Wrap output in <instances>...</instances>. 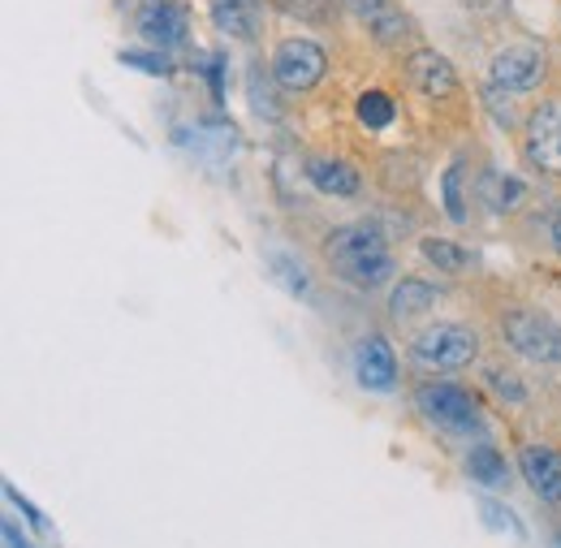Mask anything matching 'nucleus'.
Instances as JSON below:
<instances>
[{
    "label": "nucleus",
    "mask_w": 561,
    "mask_h": 548,
    "mask_svg": "<svg viewBox=\"0 0 561 548\" xmlns=\"http://www.w3.org/2000/svg\"><path fill=\"white\" fill-rule=\"evenodd\" d=\"M329 264L346 276L358 289H380L393 276V255H389V238L380 233V225H346L329 233Z\"/></svg>",
    "instance_id": "f257e3e1"
},
{
    "label": "nucleus",
    "mask_w": 561,
    "mask_h": 548,
    "mask_svg": "<svg viewBox=\"0 0 561 548\" xmlns=\"http://www.w3.org/2000/svg\"><path fill=\"white\" fill-rule=\"evenodd\" d=\"M411 350H415V358H420L423 367L458 372V367L476 363L480 338H476L471 329H462V324H432V329H423L420 338H415Z\"/></svg>",
    "instance_id": "f03ea898"
},
{
    "label": "nucleus",
    "mask_w": 561,
    "mask_h": 548,
    "mask_svg": "<svg viewBox=\"0 0 561 548\" xmlns=\"http://www.w3.org/2000/svg\"><path fill=\"white\" fill-rule=\"evenodd\" d=\"M501 333L531 363H561V329L540 311H505Z\"/></svg>",
    "instance_id": "7ed1b4c3"
},
{
    "label": "nucleus",
    "mask_w": 561,
    "mask_h": 548,
    "mask_svg": "<svg viewBox=\"0 0 561 548\" xmlns=\"http://www.w3.org/2000/svg\"><path fill=\"white\" fill-rule=\"evenodd\" d=\"M415 402L436 427H449V432H480V423H484L476 398L467 389H458V385H436L432 380L415 393Z\"/></svg>",
    "instance_id": "20e7f679"
},
{
    "label": "nucleus",
    "mask_w": 561,
    "mask_h": 548,
    "mask_svg": "<svg viewBox=\"0 0 561 548\" xmlns=\"http://www.w3.org/2000/svg\"><path fill=\"white\" fill-rule=\"evenodd\" d=\"M324 69H329L324 48L311 39H285L273 57V78L285 91H311L324 78Z\"/></svg>",
    "instance_id": "39448f33"
},
{
    "label": "nucleus",
    "mask_w": 561,
    "mask_h": 548,
    "mask_svg": "<svg viewBox=\"0 0 561 548\" xmlns=\"http://www.w3.org/2000/svg\"><path fill=\"white\" fill-rule=\"evenodd\" d=\"M527 160L549 173V178H561V100H549L531 113L527 122Z\"/></svg>",
    "instance_id": "423d86ee"
},
{
    "label": "nucleus",
    "mask_w": 561,
    "mask_h": 548,
    "mask_svg": "<svg viewBox=\"0 0 561 548\" xmlns=\"http://www.w3.org/2000/svg\"><path fill=\"white\" fill-rule=\"evenodd\" d=\"M489 73L492 82L505 87V91H531L545 78V53L536 44H514V48H505V53L492 57Z\"/></svg>",
    "instance_id": "0eeeda50"
},
{
    "label": "nucleus",
    "mask_w": 561,
    "mask_h": 548,
    "mask_svg": "<svg viewBox=\"0 0 561 548\" xmlns=\"http://www.w3.org/2000/svg\"><path fill=\"white\" fill-rule=\"evenodd\" d=\"M354 376L371 393H389L398 385V354L385 338H363L354 350Z\"/></svg>",
    "instance_id": "6e6552de"
},
{
    "label": "nucleus",
    "mask_w": 561,
    "mask_h": 548,
    "mask_svg": "<svg viewBox=\"0 0 561 548\" xmlns=\"http://www.w3.org/2000/svg\"><path fill=\"white\" fill-rule=\"evenodd\" d=\"M139 35L156 48H173L186 39V13L178 0H142L139 4Z\"/></svg>",
    "instance_id": "1a4fd4ad"
},
{
    "label": "nucleus",
    "mask_w": 561,
    "mask_h": 548,
    "mask_svg": "<svg viewBox=\"0 0 561 548\" xmlns=\"http://www.w3.org/2000/svg\"><path fill=\"white\" fill-rule=\"evenodd\" d=\"M407 78H411V87L423 91L427 100H445V95L458 87L454 66H449L440 53H432V48H423V53H411V57H407Z\"/></svg>",
    "instance_id": "9d476101"
},
{
    "label": "nucleus",
    "mask_w": 561,
    "mask_h": 548,
    "mask_svg": "<svg viewBox=\"0 0 561 548\" xmlns=\"http://www.w3.org/2000/svg\"><path fill=\"white\" fill-rule=\"evenodd\" d=\"M518 467H523V480L531 483V492L540 501L561 505V454L545 449V445H527L523 458H518Z\"/></svg>",
    "instance_id": "9b49d317"
},
{
    "label": "nucleus",
    "mask_w": 561,
    "mask_h": 548,
    "mask_svg": "<svg viewBox=\"0 0 561 548\" xmlns=\"http://www.w3.org/2000/svg\"><path fill=\"white\" fill-rule=\"evenodd\" d=\"M211 22L229 39H255L260 35V0H211Z\"/></svg>",
    "instance_id": "f8f14e48"
},
{
    "label": "nucleus",
    "mask_w": 561,
    "mask_h": 548,
    "mask_svg": "<svg viewBox=\"0 0 561 548\" xmlns=\"http://www.w3.org/2000/svg\"><path fill=\"white\" fill-rule=\"evenodd\" d=\"M346 4L354 18H363L380 35V44H398V35H407V18L393 0H346Z\"/></svg>",
    "instance_id": "ddd939ff"
},
{
    "label": "nucleus",
    "mask_w": 561,
    "mask_h": 548,
    "mask_svg": "<svg viewBox=\"0 0 561 548\" xmlns=\"http://www.w3.org/2000/svg\"><path fill=\"white\" fill-rule=\"evenodd\" d=\"M307 178H311V186L316 191H324V195H337V199H351V195H358V173H354L346 160H311L307 164Z\"/></svg>",
    "instance_id": "4468645a"
},
{
    "label": "nucleus",
    "mask_w": 561,
    "mask_h": 548,
    "mask_svg": "<svg viewBox=\"0 0 561 548\" xmlns=\"http://www.w3.org/2000/svg\"><path fill=\"white\" fill-rule=\"evenodd\" d=\"M436 302V289L420 281V276H402L389 294V316L393 320H415V316H427V307Z\"/></svg>",
    "instance_id": "2eb2a0df"
},
{
    "label": "nucleus",
    "mask_w": 561,
    "mask_h": 548,
    "mask_svg": "<svg viewBox=\"0 0 561 548\" xmlns=\"http://www.w3.org/2000/svg\"><path fill=\"white\" fill-rule=\"evenodd\" d=\"M467 471H471V480L484 483V488H501V483L510 480V471H505V458L489 449V445H480V449H471V458H467Z\"/></svg>",
    "instance_id": "dca6fc26"
},
{
    "label": "nucleus",
    "mask_w": 561,
    "mask_h": 548,
    "mask_svg": "<svg viewBox=\"0 0 561 548\" xmlns=\"http://www.w3.org/2000/svg\"><path fill=\"white\" fill-rule=\"evenodd\" d=\"M358 122H363L367 130H385V126L393 122V100H389L385 91H367V95H358Z\"/></svg>",
    "instance_id": "f3484780"
},
{
    "label": "nucleus",
    "mask_w": 561,
    "mask_h": 548,
    "mask_svg": "<svg viewBox=\"0 0 561 548\" xmlns=\"http://www.w3.org/2000/svg\"><path fill=\"white\" fill-rule=\"evenodd\" d=\"M423 260L436 264V269H445V273H458V269L467 264V255H462L458 242H449V238H423Z\"/></svg>",
    "instance_id": "a211bd4d"
},
{
    "label": "nucleus",
    "mask_w": 561,
    "mask_h": 548,
    "mask_svg": "<svg viewBox=\"0 0 561 548\" xmlns=\"http://www.w3.org/2000/svg\"><path fill=\"white\" fill-rule=\"evenodd\" d=\"M440 195H445V212L454 220H467V199H462V164H449L440 178Z\"/></svg>",
    "instance_id": "6ab92c4d"
},
{
    "label": "nucleus",
    "mask_w": 561,
    "mask_h": 548,
    "mask_svg": "<svg viewBox=\"0 0 561 548\" xmlns=\"http://www.w3.org/2000/svg\"><path fill=\"white\" fill-rule=\"evenodd\" d=\"M280 13L302 18V22H324L333 13V0H273Z\"/></svg>",
    "instance_id": "aec40b11"
},
{
    "label": "nucleus",
    "mask_w": 561,
    "mask_h": 548,
    "mask_svg": "<svg viewBox=\"0 0 561 548\" xmlns=\"http://www.w3.org/2000/svg\"><path fill=\"white\" fill-rule=\"evenodd\" d=\"M251 109L260 113V117H277V100H273V91H268V73L255 66L251 69Z\"/></svg>",
    "instance_id": "412c9836"
},
{
    "label": "nucleus",
    "mask_w": 561,
    "mask_h": 548,
    "mask_svg": "<svg viewBox=\"0 0 561 548\" xmlns=\"http://www.w3.org/2000/svg\"><path fill=\"white\" fill-rule=\"evenodd\" d=\"M122 66H130V69H142V73H169V61H164V53H122L117 57Z\"/></svg>",
    "instance_id": "4be33fe9"
},
{
    "label": "nucleus",
    "mask_w": 561,
    "mask_h": 548,
    "mask_svg": "<svg viewBox=\"0 0 561 548\" xmlns=\"http://www.w3.org/2000/svg\"><path fill=\"white\" fill-rule=\"evenodd\" d=\"M518 199H523V182H518V178H501V182H496V199H492V207H496V212H510Z\"/></svg>",
    "instance_id": "5701e85b"
},
{
    "label": "nucleus",
    "mask_w": 561,
    "mask_h": 548,
    "mask_svg": "<svg viewBox=\"0 0 561 548\" xmlns=\"http://www.w3.org/2000/svg\"><path fill=\"white\" fill-rule=\"evenodd\" d=\"M492 389L501 393V398H510V402H523V389H518V376H510V372H489Z\"/></svg>",
    "instance_id": "b1692460"
},
{
    "label": "nucleus",
    "mask_w": 561,
    "mask_h": 548,
    "mask_svg": "<svg viewBox=\"0 0 561 548\" xmlns=\"http://www.w3.org/2000/svg\"><path fill=\"white\" fill-rule=\"evenodd\" d=\"M462 4H467L471 13H489V18H492V13H501L510 0H462Z\"/></svg>",
    "instance_id": "393cba45"
},
{
    "label": "nucleus",
    "mask_w": 561,
    "mask_h": 548,
    "mask_svg": "<svg viewBox=\"0 0 561 548\" xmlns=\"http://www.w3.org/2000/svg\"><path fill=\"white\" fill-rule=\"evenodd\" d=\"M553 247H558V255H561V212L553 216Z\"/></svg>",
    "instance_id": "a878e982"
},
{
    "label": "nucleus",
    "mask_w": 561,
    "mask_h": 548,
    "mask_svg": "<svg viewBox=\"0 0 561 548\" xmlns=\"http://www.w3.org/2000/svg\"><path fill=\"white\" fill-rule=\"evenodd\" d=\"M553 548H561V532H558V536H553Z\"/></svg>",
    "instance_id": "bb28decb"
}]
</instances>
